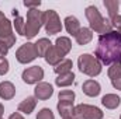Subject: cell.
I'll return each mask as SVG.
<instances>
[{
  "label": "cell",
  "instance_id": "1",
  "mask_svg": "<svg viewBox=\"0 0 121 119\" xmlns=\"http://www.w3.org/2000/svg\"><path fill=\"white\" fill-rule=\"evenodd\" d=\"M96 58L103 64L121 63V34L117 31H110L99 36Z\"/></svg>",
  "mask_w": 121,
  "mask_h": 119
},
{
  "label": "cell",
  "instance_id": "2",
  "mask_svg": "<svg viewBox=\"0 0 121 119\" xmlns=\"http://www.w3.org/2000/svg\"><path fill=\"white\" fill-rule=\"evenodd\" d=\"M85 14H86V18H87V21L90 24V30L96 31V32H99L101 35H104V34H107V32L111 31V27H113L111 25V21L110 20H106L100 14L99 8L96 6L86 7Z\"/></svg>",
  "mask_w": 121,
  "mask_h": 119
},
{
  "label": "cell",
  "instance_id": "3",
  "mask_svg": "<svg viewBox=\"0 0 121 119\" xmlns=\"http://www.w3.org/2000/svg\"><path fill=\"white\" fill-rule=\"evenodd\" d=\"M44 25V11H39L38 8H32L27 11V23H26V28H24V36H27L28 39L34 38L41 27Z\"/></svg>",
  "mask_w": 121,
  "mask_h": 119
},
{
  "label": "cell",
  "instance_id": "4",
  "mask_svg": "<svg viewBox=\"0 0 121 119\" xmlns=\"http://www.w3.org/2000/svg\"><path fill=\"white\" fill-rule=\"evenodd\" d=\"M78 67L83 74L90 76V77L99 76L101 73V63L99 62V59L96 56L89 55V53H83V55L79 56Z\"/></svg>",
  "mask_w": 121,
  "mask_h": 119
},
{
  "label": "cell",
  "instance_id": "5",
  "mask_svg": "<svg viewBox=\"0 0 121 119\" xmlns=\"http://www.w3.org/2000/svg\"><path fill=\"white\" fill-rule=\"evenodd\" d=\"M75 118L76 119H103V112L100 108L89 105V104H79L75 107Z\"/></svg>",
  "mask_w": 121,
  "mask_h": 119
},
{
  "label": "cell",
  "instance_id": "6",
  "mask_svg": "<svg viewBox=\"0 0 121 119\" xmlns=\"http://www.w3.org/2000/svg\"><path fill=\"white\" fill-rule=\"evenodd\" d=\"M0 41H3L9 48L16 44V35L11 31V23L3 11H0Z\"/></svg>",
  "mask_w": 121,
  "mask_h": 119
},
{
  "label": "cell",
  "instance_id": "7",
  "mask_svg": "<svg viewBox=\"0 0 121 119\" xmlns=\"http://www.w3.org/2000/svg\"><path fill=\"white\" fill-rule=\"evenodd\" d=\"M44 25H45L47 34H49V35L59 34L62 31V23H60L56 11H54V10L44 11Z\"/></svg>",
  "mask_w": 121,
  "mask_h": 119
},
{
  "label": "cell",
  "instance_id": "8",
  "mask_svg": "<svg viewBox=\"0 0 121 119\" xmlns=\"http://www.w3.org/2000/svg\"><path fill=\"white\" fill-rule=\"evenodd\" d=\"M37 58H38V55H37V51H35V45L31 44V42L23 44L16 52V59L23 64H27V63L32 62L34 59H37Z\"/></svg>",
  "mask_w": 121,
  "mask_h": 119
},
{
  "label": "cell",
  "instance_id": "9",
  "mask_svg": "<svg viewBox=\"0 0 121 119\" xmlns=\"http://www.w3.org/2000/svg\"><path fill=\"white\" fill-rule=\"evenodd\" d=\"M21 79H23V81L27 83V84L39 83V81L44 79V70H42V67H39V66L28 67V69H26V70L23 71Z\"/></svg>",
  "mask_w": 121,
  "mask_h": 119
},
{
  "label": "cell",
  "instance_id": "10",
  "mask_svg": "<svg viewBox=\"0 0 121 119\" xmlns=\"http://www.w3.org/2000/svg\"><path fill=\"white\" fill-rule=\"evenodd\" d=\"M54 94V88L49 83H38L37 87L34 88V95L37 99H41V101H45V99H49Z\"/></svg>",
  "mask_w": 121,
  "mask_h": 119
},
{
  "label": "cell",
  "instance_id": "11",
  "mask_svg": "<svg viewBox=\"0 0 121 119\" xmlns=\"http://www.w3.org/2000/svg\"><path fill=\"white\" fill-rule=\"evenodd\" d=\"M108 77L113 87L116 90H121V63L111 64V67H108Z\"/></svg>",
  "mask_w": 121,
  "mask_h": 119
},
{
  "label": "cell",
  "instance_id": "12",
  "mask_svg": "<svg viewBox=\"0 0 121 119\" xmlns=\"http://www.w3.org/2000/svg\"><path fill=\"white\" fill-rule=\"evenodd\" d=\"M82 90L87 97H97L101 91V87L96 80H86L82 86Z\"/></svg>",
  "mask_w": 121,
  "mask_h": 119
},
{
  "label": "cell",
  "instance_id": "13",
  "mask_svg": "<svg viewBox=\"0 0 121 119\" xmlns=\"http://www.w3.org/2000/svg\"><path fill=\"white\" fill-rule=\"evenodd\" d=\"M16 95V87L10 81H1L0 83V98L1 99H11Z\"/></svg>",
  "mask_w": 121,
  "mask_h": 119
},
{
  "label": "cell",
  "instance_id": "14",
  "mask_svg": "<svg viewBox=\"0 0 121 119\" xmlns=\"http://www.w3.org/2000/svg\"><path fill=\"white\" fill-rule=\"evenodd\" d=\"M35 107H37V98L35 97H27L18 104V111L26 114V115H30L35 109Z\"/></svg>",
  "mask_w": 121,
  "mask_h": 119
},
{
  "label": "cell",
  "instance_id": "15",
  "mask_svg": "<svg viewBox=\"0 0 121 119\" xmlns=\"http://www.w3.org/2000/svg\"><path fill=\"white\" fill-rule=\"evenodd\" d=\"M62 60H63V55L60 53L55 46H51L49 51H48L47 55H45V62H47L48 64L56 66V64H59Z\"/></svg>",
  "mask_w": 121,
  "mask_h": 119
},
{
  "label": "cell",
  "instance_id": "16",
  "mask_svg": "<svg viewBox=\"0 0 121 119\" xmlns=\"http://www.w3.org/2000/svg\"><path fill=\"white\" fill-rule=\"evenodd\" d=\"M63 23H65V28L68 31V34H70V35H73V36L78 35V32L80 31V24H79V20H78L76 17L69 16V17L65 18Z\"/></svg>",
  "mask_w": 121,
  "mask_h": 119
},
{
  "label": "cell",
  "instance_id": "17",
  "mask_svg": "<svg viewBox=\"0 0 121 119\" xmlns=\"http://www.w3.org/2000/svg\"><path fill=\"white\" fill-rule=\"evenodd\" d=\"M101 104L107 108V109H116L121 104V98L117 94H106L101 98Z\"/></svg>",
  "mask_w": 121,
  "mask_h": 119
},
{
  "label": "cell",
  "instance_id": "18",
  "mask_svg": "<svg viewBox=\"0 0 121 119\" xmlns=\"http://www.w3.org/2000/svg\"><path fill=\"white\" fill-rule=\"evenodd\" d=\"M35 51H37V55H38V58H45V55H47V52L49 51V48L52 46V44H51V41L48 39V38H41V39H38L35 44Z\"/></svg>",
  "mask_w": 121,
  "mask_h": 119
},
{
  "label": "cell",
  "instance_id": "19",
  "mask_svg": "<svg viewBox=\"0 0 121 119\" xmlns=\"http://www.w3.org/2000/svg\"><path fill=\"white\" fill-rule=\"evenodd\" d=\"M58 112L62 116V119L72 118L75 116V107L72 102H58Z\"/></svg>",
  "mask_w": 121,
  "mask_h": 119
},
{
  "label": "cell",
  "instance_id": "20",
  "mask_svg": "<svg viewBox=\"0 0 121 119\" xmlns=\"http://www.w3.org/2000/svg\"><path fill=\"white\" fill-rule=\"evenodd\" d=\"M55 48L63 56H66L70 52V49H72V42H70V39L68 36H59L56 39V42H55Z\"/></svg>",
  "mask_w": 121,
  "mask_h": 119
},
{
  "label": "cell",
  "instance_id": "21",
  "mask_svg": "<svg viewBox=\"0 0 121 119\" xmlns=\"http://www.w3.org/2000/svg\"><path fill=\"white\" fill-rule=\"evenodd\" d=\"M73 83H75L73 71H69V73H65V74H59L55 79V84L58 87H68V86H72Z\"/></svg>",
  "mask_w": 121,
  "mask_h": 119
},
{
  "label": "cell",
  "instance_id": "22",
  "mask_svg": "<svg viewBox=\"0 0 121 119\" xmlns=\"http://www.w3.org/2000/svg\"><path fill=\"white\" fill-rule=\"evenodd\" d=\"M75 38H76V42L79 45H86L93 39V32H91L90 28H85L83 27V28H80V31L78 32V35Z\"/></svg>",
  "mask_w": 121,
  "mask_h": 119
},
{
  "label": "cell",
  "instance_id": "23",
  "mask_svg": "<svg viewBox=\"0 0 121 119\" xmlns=\"http://www.w3.org/2000/svg\"><path fill=\"white\" fill-rule=\"evenodd\" d=\"M72 66H73V63H72V60L70 59H63L59 64H56V66L54 67V70H55V73L59 76V74L69 73V71L72 70Z\"/></svg>",
  "mask_w": 121,
  "mask_h": 119
},
{
  "label": "cell",
  "instance_id": "24",
  "mask_svg": "<svg viewBox=\"0 0 121 119\" xmlns=\"http://www.w3.org/2000/svg\"><path fill=\"white\" fill-rule=\"evenodd\" d=\"M104 7L108 10V16L113 20L118 13V7H120V1L118 0H104Z\"/></svg>",
  "mask_w": 121,
  "mask_h": 119
},
{
  "label": "cell",
  "instance_id": "25",
  "mask_svg": "<svg viewBox=\"0 0 121 119\" xmlns=\"http://www.w3.org/2000/svg\"><path fill=\"white\" fill-rule=\"evenodd\" d=\"M58 99H59L60 102H72L73 104V101H75V92L70 91V90H63V91L59 92Z\"/></svg>",
  "mask_w": 121,
  "mask_h": 119
},
{
  "label": "cell",
  "instance_id": "26",
  "mask_svg": "<svg viewBox=\"0 0 121 119\" xmlns=\"http://www.w3.org/2000/svg\"><path fill=\"white\" fill-rule=\"evenodd\" d=\"M14 27H16L17 34H20V35H23V36H24L26 23H24V18H23L21 16H16V17H14Z\"/></svg>",
  "mask_w": 121,
  "mask_h": 119
},
{
  "label": "cell",
  "instance_id": "27",
  "mask_svg": "<svg viewBox=\"0 0 121 119\" xmlns=\"http://www.w3.org/2000/svg\"><path fill=\"white\" fill-rule=\"evenodd\" d=\"M37 119H55V116H54V114H52V111L49 108H42L38 112Z\"/></svg>",
  "mask_w": 121,
  "mask_h": 119
},
{
  "label": "cell",
  "instance_id": "28",
  "mask_svg": "<svg viewBox=\"0 0 121 119\" xmlns=\"http://www.w3.org/2000/svg\"><path fill=\"white\" fill-rule=\"evenodd\" d=\"M9 73V60L6 58H0V76Z\"/></svg>",
  "mask_w": 121,
  "mask_h": 119
},
{
  "label": "cell",
  "instance_id": "29",
  "mask_svg": "<svg viewBox=\"0 0 121 119\" xmlns=\"http://www.w3.org/2000/svg\"><path fill=\"white\" fill-rule=\"evenodd\" d=\"M110 21H111V25L117 30V32L121 34V16L120 14H117V16H116L113 20H110Z\"/></svg>",
  "mask_w": 121,
  "mask_h": 119
},
{
  "label": "cell",
  "instance_id": "30",
  "mask_svg": "<svg viewBox=\"0 0 121 119\" xmlns=\"http://www.w3.org/2000/svg\"><path fill=\"white\" fill-rule=\"evenodd\" d=\"M24 6L28 7L30 10H32V8H38V7L41 6V1H39V0H35V1H27V0H26V1H24Z\"/></svg>",
  "mask_w": 121,
  "mask_h": 119
},
{
  "label": "cell",
  "instance_id": "31",
  "mask_svg": "<svg viewBox=\"0 0 121 119\" xmlns=\"http://www.w3.org/2000/svg\"><path fill=\"white\" fill-rule=\"evenodd\" d=\"M7 52H9V46L3 41H0V58H4L7 55Z\"/></svg>",
  "mask_w": 121,
  "mask_h": 119
},
{
  "label": "cell",
  "instance_id": "32",
  "mask_svg": "<svg viewBox=\"0 0 121 119\" xmlns=\"http://www.w3.org/2000/svg\"><path fill=\"white\" fill-rule=\"evenodd\" d=\"M9 119H24V118L21 116V114L16 112V114H11V115H10V118H9Z\"/></svg>",
  "mask_w": 121,
  "mask_h": 119
},
{
  "label": "cell",
  "instance_id": "33",
  "mask_svg": "<svg viewBox=\"0 0 121 119\" xmlns=\"http://www.w3.org/2000/svg\"><path fill=\"white\" fill-rule=\"evenodd\" d=\"M3 114H4V108H3V105L0 104V118L3 116Z\"/></svg>",
  "mask_w": 121,
  "mask_h": 119
},
{
  "label": "cell",
  "instance_id": "34",
  "mask_svg": "<svg viewBox=\"0 0 121 119\" xmlns=\"http://www.w3.org/2000/svg\"><path fill=\"white\" fill-rule=\"evenodd\" d=\"M66 119H76V118H75V116H72V118H66Z\"/></svg>",
  "mask_w": 121,
  "mask_h": 119
},
{
  "label": "cell",
  "instance_id": "35",
  "mask_svg": "<svg viewBox=\"0 0 121 119\" xmlns=\"http://www.w3.org/2000/svg\"><path fill=\"white\" fill-rule=\"evenodd\" d=\"M120 119H121V116H120Z\"/></svg>",
  "mask_w": 121,
  "mask_h": 119
},
{
  "label": "cell",
  "instance_id": "36",
  "mask_svg": "<svg viewBox=\"0 0 121 119\" xmlns=\"http://www.w3.org/2000/svg\"><path fill=\"white\" fill-rule=\"evenodd\" d=\"M0 119H1V118H0Z\"/></svg>",
  "mask_w": 121,
  "mask_h": 119
}]
</instances>
